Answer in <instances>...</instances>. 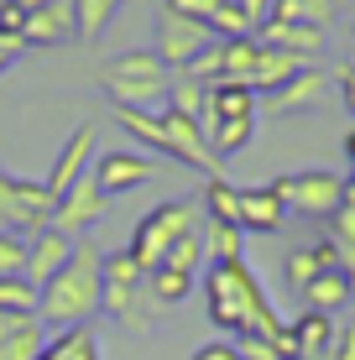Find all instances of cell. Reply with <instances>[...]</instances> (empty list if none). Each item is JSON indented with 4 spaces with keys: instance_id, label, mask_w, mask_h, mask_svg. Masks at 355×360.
<instances>
[{
    "instance_id": "obj_1",
    "label": "cell",
    "mask_w": 355,
    "mask_h": 360,
    "mask_svg": "<svg viewBox=\"0 0 355 360\" xmlns=\"http://www.w3.org/2000/svg\"><path fill=\"white\" fill-rule=\"evenodd\" d=\"M199 277H204V308H209L214 329L235 334V340H246V334H266V340H272V334L283 329V314H277L272 297L262 292V282H256L246 256H240V262H209Z\"/></svg>"
},
{
    "instance_id": "obj_2",
    "label": "cell",
    "mask_w": 355,
    "mask_h": 360,
    "mask_svg": "<svg viewBox=\"0 0 355 360\" xmlns=\"http://www.w3.org/2000/svg\"><path fill=\"white\" fill-rule=\"evenodd\" d=\"M105 303V245L94 235L73 240L68 266L58 271L53 282H42V297H37V319H42L53 334L63 329H89V319L100 314Z\"/></svg>"
},
{
    "instance_id": "obj_3",
    "label": "cell",
    "mask_w": 355,
    "mask_h": 360,
    "mask_svg": "<svg viewBox=\"0 0 355 360\" xmlns=\"http://www.w3.org/2000/svg\"><path fill=\"white\" fill-rule=\"evenodd\" d=\"M100 89L110 94L115 110H146V115H157V110H167V94H173V68L157 53H120L105 63Z\"/></svg>"
},
{
    "instance_id": "obj_4",
    "label": "cell",
    "mask_w": 355,
    "mask_h": 360,
    "mask_svg": "<svg viewBox=\"0 0 355 360\" xmlns=\"http://www.w3.org/2000/svg\"><path fill=\"white\" fill-rule=\"evenodd\" d=\"M188 230H199V204H193V198H173V204H157L152 214L141 219L126 251L136 256L141 271H157V266H162V256L173 251V240H183Z\"/></svg>"
},
{
    "instance_id": "obj_5",
    "label": "cell",
    "mask_w": 355,
    "mask_h": 360,
    "mask_svg": "<svg viewBox=\"0 0 355 360\" xmlns=\"http://www.w3.org/2000/svg\"><path fill=\"white\" fill-rule=\"evenodd\" d=\"M277 198H283V209L303 219H335L340 204H345V178L340 172H324V167H303V172H283V178L266 183Z\"/></svg>"
},
{
    "instance_id": "obj_6",
    "label": "cell",
    "mask_w": 355,
    "mask_h": 360,
    "mask_svg": "<svg viewBox=\"0 0 355 360\" xmlns=\"http://www.w3.org/2000/svg\"><path fill=\"white\" fill-rule=\"evenodd\" d=\"M53 193L42 183H27V178H11L0 172V230H21V235H37L53 225Z\"/></svg>"
},
{
    "instance_id": "obj_7",
    "label": "cell",
    "mask_w": 355,
    "mask_h": 360,
    "mask_svg": "<svg viewBox=\"0 0 355 360\" xmlns=\"http://www.w3.org/2000/svg\"><path fill=\"white\" fill-rule=\"evenodd\" d=\"M209 42H214V32H209V27H199V21L173 16V11H162V16H157V47H152V53L162 58L167 68H173V79H178V73L188 68Z\"/></svg>"
},
{
    "instance_id": "obj_8",
    "label": "cell",
    "mask_w": 355,
    "mask_h": 360,
    "mask_svg": "<svg viewBox=\"0 0 355 360\" xmlns=\"http://www.w3.org/2000/svg\"><path fill=\"white\" fill-rule=\"evenodd\" d=\"M162 131H167V157L193 172H204V178H225V162L209 152V141H204L199 120L178 115V110H162Z\"/></svg>"
},
{
    "instance_id": "obj_9",
    "label": "cell",
    "mask_w": 355,
    "mask_h": 360,
    "mask_svg": "<svg viewBox=\"0 0 355 360\" xmlns=\"http://www.w3.org/2000/svg\"><path fill=\"white\" fill-rule=\"evenodd\" d=\"M141 288H146V271L136 266V256H131L126 245H120V251H105V303H100V314L126 324L131 308H136V297H141Z\"/></svg>"
},
{
    "instance_id": "obj_10",
    "label": "cell",
    "mask_w": 355,
    "mask_h": 360,
    "mask_svg": "<svg viewBox=\"0 0 355 360\" xmlns=\"http://www.w3.org/2000/svg\"><path fill=\"white\" fill-rule=\"evenodd\" d=\"M105 209H110V198L94 188V178H79L63 198H58V209H53V230H63L68 240H84V235H89V230L105 219Z\"/></svg>"
},
{
    "instance_id": "obj_11",
    "label": "cell",
    "mask_w": 355,
    "mask_h": 360,
    "mask_svg": "<svg viewBox=\"0 0 355 360\" xmlns=\"http://www.w3.org/2000/svg\"><path fill=\"white\" fill-rule=\"evenodd\" d=\"M89 178H94V188H100L105 198H115V193H131V188H141V183H152L157 162L141 152V146H126V152H105Z\"/></svg>"
},
{
    "instance_id": "obj_12",
    "label": "cell",
    "mask_w": 355,
    "mask_h": 360,
    "mask_svg": "<svg viewBox=\"0 0 355 360\" xmlns=\"http://www.w3.org/2000/svg\"><path fill=\"white\" fill-rule=\"evenodd\" d=\"M89 157H94V126H79L63 146H58L53 167H47V183H42V188L53 193V204H58V198H63L79 178H89Z\"/></svg>"
},
{
    "instance_id": "obj_13",
    "label": "cell",
    "mask_w": 355,
    "mask_h": 360,
    "mask_svg": "<svg viewBox=\"0 0 355 360\" xmlns=\"http://www.w3.org/2000/svg\"><path fill=\"white\" fill-rule=\"evenodd\" d=\"M324 99H329V73L309 63L298 79H288L283 89L266 94V115H309V110H319Z\"/></svg>"
},
{
    "instance_id": "obj_14",
    "label": "cell",
    "mask_w": 355,
    "mask_h": 360,
    "mask_svg": "<svg viewBox=\"0 0 355 360\" xmlns=\"http://www.w3.org/2000/svg\"><path fill=\"white\" fill-rule=\"evenodd\" d=\"M256 42L277 47V53H292V58H303V63H314V58L324 53L329 32L324 27H309V21H262V27H256Z\"/></svg>"
},
{
    "instance_id": "obj_15",
    "label": "cell",
    "mask_w": 355,
    "mask_h": 360,
    "mask_svg": "<svg viewBox=\"0 0 355 360\" xmlns=\"http://www.w3.org/2000/svg\"><path fill=\"white\" fill-rule=\"evenodd\" d=\"M68 256H73V240L63 230H37V235H27V271H21V277L27 282H37V288H42V282H53L58 271L68 266Z\"/></svg>"
},
{
    "instance_id": "obj_16",
    "label": "cell",
    "mask_w": 355,
    "mask_h": 360,
    "mask_svg": "<svg viewBox=\"0 0 355 360\" xmlns=\"http://www.w3.org/2000/svg\"><path fill=\"white\" fill-rule=\"evenodd\" d=\"M47 340L53 334L37 314H0V360H37Z\"/></svg>"
},
{
    "instance_id": "obj_17",
    "label": "cell",
    "mask_w": 355,
    "mask_h": 360,
    "mask_svg": "<svg viewBox=\"0 0 355 360\" xmlns=\"http://www.w3.org/2000/svg\"><path fill=\"white\" fill-rule=\"evenodd\" d=\"M73 6L68 0H53L47 11H27V27H21V47H63L73 42Z\"/></svg>"
},
{
    "instance_id": "obj_18",
    "label": "cell",
    "mask_w": 355,
    "mask_h": 360,
    "mask_svg": "<svg viewBox=\"0 0 355 360\" xmlns=\"http://www.w3.org/2000/svg\"><path fill=\"white\" fill-rule=\"evenodd\" d=\"M199 131H204V141H209V152L219 157V162H225V157L246 152V146L256 141V115H240V120L204 115V120H199Z\"/></svg>"
},
{
    "instance_id": "obj_19",
    "label": "cell",
    "mask_w": 355,
    "mask_h": 360,
    "mask_svg": "<svg viewBox=\"0 0 355 360\" xmlns=\"http://www.w3.org/2000/svg\"><path fill=\"white\" fill-rule=\"evenodd\" d=\"M283 219H288V209L272 188H240V230L272 235V230H283Z\"/></svg>"
},
{
    "instance_id": "obj_20",
    "label": "cell",
    "mask_w": 355,
    "mask_h": 360,
    "mask_svg": "<svg viewBox=\"0 0 355 360\" xmlns=\"http://www.w3.org/2000/svg\"><path fill=\"white\" fill-rule=\"evenodd\" d=\"M303 68H309L303 58L277 53V47H262V53H256V68H251V89L256 94H272V89H283L288 79H298Z\"/></svg>"
},
{
    "instance_id": "obj_21",
    "label": "cell",
    "mask_w": 355,
    "mask_h": 360,
    "mask_svg": "<svg viewBox=\"0 0 355 360\" xmlns=\"http://www.w3.org/2000/svg\"><path fill=\"white\" fill-rule=\"evenodd\" d=\"M204 115H219V120H240V115H256V89L240 79H219L209 84V105Z\"/></svg>"
},
{
    "instance_id": "obj_22",
    "label": "cell",
    "mask_w": 355,
    "mask_h": 360,
    "mask_svg": "<svg viewBox=\"0 0 355 360\" xmlns=\"http://www.w3.org/2000/svg\"><path fill=\"white\" fill-rule=\"evenodd\" d=\"M335 329H340V319L303 308V314L292 319V340H298V355H329V345H335Z\"/></svg>"
},
{
    "instance_id": "obj_23",
    "label": "cell",
    "mask_w": 355,
    "mask_h": 360,
    "mask_svg": "<svg viewBox=\"0 0 355 360\" xmlns=\"http://www.w3.org/2000/svg\"><path fill=\"white\" fill-rule=\"evenodd\" d=\"M115 126L141 146V152H167V131H162V110L146 115V110H115Z\"/></svg>"
},
{
    "instance_id": "obj_24",
    "label": "cell",
    "mask_w": 355,
    "mask_h": 360,
    "mask_svg": "<svg viewBox=\"0 0 355 360\" xmlns=\"http://www.w3.org/2000/svg\"><path fill=\"white\" fill-rule=\"evenodd\" d=\"M303 303H309L314 314H329V319H335L340 308L350 303V282H345V271H319V277L303 288Z\"/></svg>"
},
{
    "instance_id": "obj_25",
    "label": "cell",
    "mask_w": 355,
    "mask_h": 360,
    "mask_svg": "<svg viewBox=\"0 0 355 360\" xmlns=\"http://www.w3.org/2000/svg\"><path fill=\"white\" fill-rule=\"evenodd\" d=\"M73 6V32L84 37V42H100L105 27L115 21V11L126 6V0H68Z\"/></svg>"
},
{
    "instance_id": "obj_26",
    "label": "cell",
    "mask_w": 355,
    "mask_h": 360,
    "mask_svg": "<svg viewBox=\"0 0 355 360\" xmlns=\"http://www.w3.org/2000/svg\"><path fill=\"white\" fill-rule=\"evenodd\" d=\"M37 360H100V340H94V329H63L47 340Z\"/></svg>"
},
{
    "instance_id": "obj_27",
    "label": "cell",
    "mask_w": 355,
    "mask_h": 360,
    "mask_svg": "<svg viewBox=\"0 0 355 360\" xmlns=\"http://www.w3.org/2000/svg\"><path fill=\"white\" fill-rule=\"evenodd\" d=\"M204 209H209L214 225H235L240 230V188L230 178H209L204 183Z\"/></svg>"
},
{
    "instance_id": "obj_28",
    "label": "cell",
    "mask_w": 355,
    "mask_h": 360,
    "mask_svg": "<svg viewBox=\"0 0 355 360\" xmlns=\"http://www.w3.org/2000/svg\"><path fill=\"white\" fill-rule=\"evenodd\" d=\"M204 266H209V256H204V225L188 230L183 240H173V251L162 256V271H183V277H199Z\"/></svg>"
},
{
    "instance_id": "obj_29",
    "label": "cell",
    "mask_w": 355,
    "mask_h": 360,
    "mask_svg": "<svg viewBox=\"0 0 355 360\" xmlns=\"http://www.w3.org/2000/svg\"><path fill=\"white\" fill-rule=\"evenodd\" d=\"M340 11V0H272L266 21H309V27H329Z\"/></svg>"
},
{
    "instance_id": "obj_30",
    "label": "cell",
    "mask_w": 355,
    "mask_h": 360,
    "mask_svg": "<svg viewBox=\"0 0 355 360\" xmlns=\"http://www.w3.org/2000/svg\"><path fill=\"white\" fill-rule=\"evenodd\" d=\"M204 256L209 262H240L246 256V230H235V225H204Z\"/></svg>"
},
{
    "instance_id": "obj_31",
    "label": "cell",
    "mask_w": 355,
    "mask_h": 360,
    "mask_svg": "<svg viewBox=\"0 0 355 360\" xmlns=\"http://www.w3.org/2000/svg\"><path fill=\"white\" fill-rule=\"evenodd\" d=\"M219 53H225V79H240V84H251L256 53H262V42H256V37H235V42H219Z\"/></svg>"
},
{
    "instance_id": "obj_32",
    "label": "cell",
    "mask_w": 355,
    "mask_h": 360,
    "mask_svg": "<svg viewBox=\"0 0 355 360\" xmlns=\"http://www.w3.org/2000/svg\"><path fill=\"white\" fill-rule=\"evenodd\" d=\"M42 288L27 277H0V314H37Z\"/></svg>"
},
{
    "instance_id": "obj_33",
    "label": "cell",
    "mask_w": 355,
    "mask_h": 360,
    "mask_svg": "<svg viewBox=\"0 0 355 360\" xmlns=\"http://www.w3.org/2000/svg\"><path fill=\"white\" fill-rule=\"evenodd\" d=\"M204 105H209V89L178 73V79H173V94H167V110H178V115H188V120H204Z\"/></svg>"
},
{
    "instance_id": "obj_34",
    "label": "cell",
    "mask_w": 355,
    "mask_h": 360,
    "mask_svg": "<svg viewBox=\"0 0 355 360\" xmlns=\"http://www.w3.org/2000/svg\"><path fill=\"white\" fill-rule=\"evenodd\" d=\"M183 79L204 84V89H209V84H219V79H225V53H219V42H209V47H204V53L193 58L188 68H183Z\"/></svg>"
},
{
    "instance_id": "obj_35",
    "label": "cell",
    "mask_w": 355,
    "mask_h": 360,
    "mask_svg": "<svg viewBox=\"0 0 355 360\" xmlns=\"http://www.w3.org/2000/svg\"><path fill=\"white\" fill-rule=\"evenodd\" d=\"M27 271V235L0 230V277H21Z\"/></svg>"
},
{
    "instance_id": "obj_36",
    "label": "cell",
    "mask_w": 355,
    "mask_h": 360,
    "mask_svg": "<svg viewBox=\"0 0 355 360\" xmlns=\"http://www.w3.org/2000/svg\"><path fill=\"white\" fill-rule=\"evenodd\" d=\"M225 6H230V0H162V11H173V16H188V21H199V27H214Z\"/></svg>"
},
{
    "instance_id": "obj_37",
    "label": "cell",
    "mask_w": 355,
    "mask_h": 360,
    "mask_svg": "<svg viewBox=\"0 0 355 360\" xmlns=\"http://www.w3.org/2000/svg\"><path fill=\"white\" fill-rule=\"evenodd\" d=\"M314 277H319V256H314V245L292 251V256H288V282H292V292H303Z\"/></svg>"
},
{
    "instance_id": "obj_38",
    "label": "cell",
    "mask_w": 355,
    "mask_h": 360,
    "mask_svg": "<svg viewBox=\"0 0 355 360\" xmlns=\"http://www.w3.org/2000/svg\"><path fill=\"white\" fill-rule=\"evenodd\" d=\"M21 27H27V11L16 0H0V37L6 42H21Z\"/></svg>"
},
{
    "instance_id": "obj_39",
    "label": "cell",
    "mask_w": 355,
    "mask_h": 360,
    "mask_svg": "<svg viewBox=\"0 0 355 360\" xmlns=\"http://www.w3.org/2000/svg\"><path fill=\"white\" fill-rule=\"evenodd\" d=\"M329 360H355V319L335 329V345H329Z\"/></svg>"
},
{
    "instance_id": "obj_40",
    "label": "cell",
    "mask_w": 355,
    "mask_h": 360,
    "mask_svg": "<svg viewBox=\"0 0 355 360\" xmlns=\"http://www.w3.org/2000/svg\"><path fill=\"white\" fill-rule=\"evenodd\" d=\"M193 360H246V355H240L230 340H209V345H199V350H193Z\"/></svg>"
},
{
    "instance_id": "obj_41",
    "label": "cell",
    "mask_w": 355,
    "mask_h": 360,
    "mask_svg": "<svg viewBox=\"0 0 355 360\" xmlns=\"http://www.w3.org/2000/svg\"><path fill=\"white\" fill-rule=\"evenodd\" d=\"M335 245H355V209L350 204H340V214H335Z\"/></svg>"
},
{
    "instance_id": "obj_42",
    "label": "cell",
    "mask_w": 355,
    "mask_h": 360,
    "mask_svg": "<svg viewBox=\"0 0 355 360\" xmlns=\"http://www.w3.org/2000/svg\"><path fill=\"white\" fill-rule=\"evenodd\" d=\"M230 6H235V11H240V16H246V21H251V27H262V21H266V16H272V0H230Z\"/></svg>"
},
{
    "instance_id": "obj_43",
    "label": "cell",
    "mask_w": 355,
    "mask_h": 360,
    "mask_svg": "<svg viewBox=\"0 0 355 360\" xmlns=\"http://www.w3.org/2000/svg\"><path fill=\"white\" fill-rule=\"evenodd\" d=\"M314 256H319V271H340V245L335 240H319V245H314Z\"/></svg>"
},
{
    "instance_id": "obj_44",
    "label": "cell",
    "mask_w": 355,
    "mask_h": 360,
    "mask_svg": "<svg viewBox=\"0 0 355 360\" xmlns=\"http://www.w3.org/2000/svg\"><path fill=\"white\" fill-rule=\"evenodd\" d=\"M340 99H345V110L355 115V63L340 68Z\"/></svg>"
},
{
    "instance_id": "obj_45",
    "label": "cell",
    "mask_w": 355,
    "mask_h": 360,
    "mask_svg": "<svg viewBox=\"0 0 355 360\" xmlns=\"http://www.w3.org/2000/svg\"><path fill=\"white\" fill-rule=\"evenodd\" d=\"M340 271L350 282V297H355V245H340Z\"/></svg>"
},
{
    "instance_id": "obj_46",
    "label": "cell",
    "mask_w": 355,
    "mask_h": 360,
    "mask_svg": "<svg viewBox=\"0 0 355 360\" xmlns=\"http://www.w3.org/2000/svg\"><path fill=\"white\" fill-rule=\"evenodd\" d=\"M16 58H21V42H6V37H0V73L16 63Z\"/></svg>"
},
{
    "instance_id": "obj_47",
    "label": "cell",
    "mask_w": 355,
    "mask_h": 360,
    "mask_svg": "<svg viewBox=\"0 0 355 360\" xmlns=\"http://www.w3.org/2000/svg\"><path fill=\"white\" fill-rule=\"evenodd\" d=\"M345 157H350V167H355V126L345 131Z\"/></svg>"
},
{
    "instance_id": "obj_48",
    "label": "cell",
    "mask_w": 355,
    "mask_h": 360,
    "mask_svg": "<svg viewBox=\"0 0 355 360\" xmlns=\"http://www.w3.org/2000/svg\"><path fill=\"white\" fill-rule=\"evenodd\" d=\"M345 204L355 209V172H350V178H345Z\"/></svg>"
},
{
    "instance_id": "obj_49",
    "label": "cell",
    "mask_w": 355,
    "mask_h": 360,
    "mask_svg": "<svg viewBox=\"0 0 355 360\" xmlns=\"http://www.w3.org/2000/svg\"><path fill=\"white\" fill-rule=\"evenodd\" d=\"M53 0H21V11H47Z\"/></svg>"
},
{
    "instance_id": "obj_50",
    "label": "cell",
    "mask_w": 355,
    "mask_h": 360,
    "mask_svg": "<svg viewBox=\"0 0 355 360\" xmlns=\"http://www.w3.org/2000/svg\"><path fill=\"white\" fill-rule=\"evenodd\" d=\"M350 63H355V37H350Z\"/></svg>"
},
{
    "instance_id": "obj_51",
    "label": "cell",
    "mask_w": 355,
    "mask_h": 360,
    "mask_svg": "<svg viewBox=\"0 0 355 360\" xmlns=\"http://www.w3.org/2000/svg\"><path fill=\"white\" fill-rule=\"evenodd\" d=\"M340 6H345V0H340Z\"/></svg>"
},
{
    "instance_id": "obj_52",
    "label": "cell",
    "mask_w": 355,
    "mask_h": 360,
    "mask_svg": "<svg viewBox=\"0 0 355 360\" xmlns=\"http://www.w3.org/2000/svg\"><path fill=\"white\" fill-rule=\"evenodd\" d=\"M16 6H21V0H16Z\"/></svg>"
}]
</instances>
